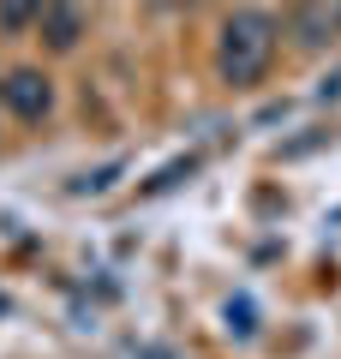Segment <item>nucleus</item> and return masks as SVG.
<instances>
[{"mask_svg": "<svg viewBox=\"0 0 341 359\" xmlns=\"http://www.w3.org/2000/svg\"><path fill=\"white\" fill-rule=\"evenodd\" d=\"M269 60H276V18L258 13V6L234 13L222 25V36H215V72H222V84L252 90L269 72Z\"/></svg>", "mask_w": 341, "mask_h": 359, "instance_id": "obj_1", "label": "nucleus"}, {"mask_svg": "<svg viewBox=\"0 0 341 359\" xmlns=\"http://www.w3.org/2000/svg\"><path fill=\"white\" fill-rule=\"evenodd\" d=\"M0 96H6V108H13L18 120H42L54 108V84L36 72V66H13L6 84H0Z\"/></svg>", "mask_w": 341, "mask_h": 359, "instance_id": "obj_2", "label": "nucleus"}, {"mask_svg": "<svg viewBox=\"0 0 341 359\" xmlns=\"http://www.w3.org/2000/svg\"><path fill=\"white\" fill-rule=\"evenodd\" d=\"M42 6H48V0H0V30L18 36V30L42 25Z\"/></svg>", "mask_w": 341, "mask_h": 359, "instance_id": "obj_4", "label": "nucleus"}, {"mask_svg": "<svg viewBox=\"0 0 341 359\" xmlns=\"http://www.w3.org/2000/svg\"><path fill=\"white\" fill-rule=\"evenodd\" d=\"M323 102H341V72H335V78L323 84Z\"/></svg>", "mask_w": 341, "mask_h": 359, "instance_id": "obj_6", "label": "nucleus"}, {"mask_svg": "<svg viewBox=\"0 0 341 359\" xmlns=\"http://www.w3.org/2000/svg\"><path fill=\"white\" fill-rule=\"evenodd\" d=\"M227 330H240V335H252V330H258V311H252V299H234V306H227Z\"/></svg>", "mask_w": 341, "mask_h": 359, "instance_id": "obj_5", "label": "nucleus"}, {"mask_svg": "<svg viewBox=\"0 0 341 359\" xmlns=\"http://www.w3.org/2000/svg\"><path fill=\"white\" fill-rule=\"evenodd\" d=\"M78 36H84L78 0H48V6H42V42H48L54 54H66V48H78Z\"/></svg>", "mask_w": 341, "mask_h": 359, "instance_id": "obj_3", "label": "nucleus"}]
</instances>
